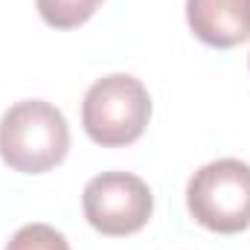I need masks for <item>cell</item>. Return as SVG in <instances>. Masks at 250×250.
<instances>
[{
    "mask_svg": "<svg viewBox=\"0 0 250 250\" xmlns=\"http://www.w3.org/2000/svg\"><path fill=\"white\" fill-rule=\"evenodd\" d=\"M6 250H70L64 233H59L50 224H23L12 239Z\"/></svg>",
    "mask_w": 250,
    "mask_h": 250,
    "instance_id": "52a82bcc",
    "label": "cell"
},
{
    "mask_svg": "<svg viewBox=\"0 0 250 250\" xmlns=\"http://www.w3.org/2000/svg\"><path fill=\"white\" fill-rule=\"evenodd\" d=\"M82 209L96 233L123 239L148 224L154 212V195L143 178L131 172H102L87 181L82 192Z\"/></svg>",
    "mask_w": 250,
    "mask_h": 250,
    "instance_id": "277c9868",
    "label": "cell"
},
{
    "mask_svg": "<svg viewBox=\"0 0 250 250\" xmlns=\"http://www.w3.org/2000/svg\"><path fill=\"white\" fill-rule=\"evenodd\" d=\"M151 120L146 84L128 73H111L93 82L82 102V128L102 148H123L143 137Z\"/></svg>",
    "mask_w": 250,
    "mask_h": 250,
    "instance_id": "7a4b0ae2",
    "label": "cell"
},
{
    "mask_svg": "<svg viewBox=\"0 0 250 250\" xmlns=\"http://www.w3.org/2000/svg\"><path fill=\"white\" fill-rule=\"evenodd\" d=\"M189 215L221 236L250 227V163L221 157L201 166L187 184Z\"/></svg>",
    "mask_w": 250,
    "mask_h": 250,
    "instance_id": "3957f363",
    "label": "cell"
},
{
    "mask_svg": "<svg viewBox=\"0 0 250 250\" xmlns=\"http://www.w3.org/2000/svg\"><path fill=\"white\" fill-rule=\"evenodd\" d=\"M35 6H38V15L47 26L76 29L96 15L102 0H35Z\"/></svg>",
    "mask_w": 250,
    "mask_h": 250,
    "instance_id": "8992f818",
    "label": "cell"
},
{
    "mask_svg": "<svg viewBox=\"0 0 250 250\" xmlns=\"http://www.w3.org/2000/svg\"><path fill=\"white\" fill-rule=\"evenodd\" d=\"M195 38L215 50H233L250 38V0H187Z\"/></svg>",
    "mask_w": 250,
    "mask_h": 250,
    "instance_id": "5b68a950",
    "label": "cell"
},
{
    "mask_svg": "<svg viewBox=\"0 0 250 250\" xmlns=\"http://www.w3.org/2000/svg\"><path fill=\"white\" fill-rule=\"evenodd\" d=\"M70 128L64 114L44 99H23L0 117V157L12 172L44 175L64 163Z\"/></svg>",
    "mask_w": 250,
    "mask_h": 250,
    "instance_id": "6da1fadb",
    "label": "cell"
}]
</instances>
